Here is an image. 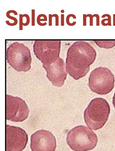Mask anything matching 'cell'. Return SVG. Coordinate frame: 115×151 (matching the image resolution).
Returning <instances> with one entry per match:
<instances>
[{"instance_id": "cell-9", "label": "cell", "mask_w": 115, "mask_h": 151, "mask_svg": "<svg viewBox=\"0 0 115 151\" xmlns=\"http://www.w3.org/2000/svg\"><path fill=\"white\" fill-rule=\"evenodd\" d=\"M30 147L32 151H55L56 139L50 131L38 130L31 136Z\"/></svg>"}, {"instance_id": "cell-3", "label": "cell", "mask_w": 115, "mask_h": 151, "mask_svg": "<svg viewBox=\"0 0 115 151\" xmlns=\"http://www.w3.org/2000/svg\"><path fill=\"white\" fill-rule=\"evenodd\" d=\"M98 139L96 134L87 127L79 125L72 129L67 134V142L74 151L92 150L97 145Z\"/></svg>"}, {"instance_id": "cell-8", "label": "cell", "mask_w": 115, "mask_h": 151, "mask_svg": "<svg viewBox=\"0 0 115 151\" xmlns=\"http://www.w3.org/2000/svg\"><path fill=\"white\" fill-rule=\"evenodd\" d=\"M28 142V135L24 130L19 127L7 125V151H22Z\"/></svg>"}, {"instance_id": "cell-7", "label": "cell", "mask_w": 115, "mask_h": 151, "mask_svg": "<svg viewBox=\"0 0 115 151\" xmlns=\"http://www.w3.org/2000/svg\"><path fill=\"white\" fill-rule=\"evenodd\" d=\"M29 113L27 105L23 99L6 95L7 119L13 122H22L28 118Z\"/></svg>"}, {"instance_id": "cell-1", "label": "cell", "mask_w": 115, "mask_h": 151, "mask_svg": "<svg viewBox=\"0 0 115 151\" xmlns=\"http://www.w3.org/2000/svg\"><path fill=\"white\" fill-rule=\"evenodd\" d=\"M96 55L95 49L87 42H74L67 50L66 60L67 73L76 80L85 77Z\"/></svg>"}, {"instance_id": "cell-2", "label": "cell", "mask_w": 115, "mask_h": 151, "mask_svg": "<svg viewBox=\"0 0 115 151\" xmlns=\"http://www.w3.org/2000/svg\"><path fill=\"white\" fill-rule=\"evenodd\" d=\"M110 113L108 102L103 98L92 100L84 113V119L89 128L94 130L102 128L107 121Z\"/></svg>"}, {"instance_id": "cell-12", "label": "cell", "mask_w": 115, "mask_h": 151, "mask_svg": "<svg viewBox=\"0 0 115 151\" xmlns=\"http://www.w3.org/2000/svg\"><path fill=\"white\" fill-rule=\"evenodd\" d=\"M13 13L14 14V15H18V13L16 11H14V10H10L8 11L6 13V16L7 17L10 19L13 20L14 21V23H11L9 21H6L7 24L9 26H14L16 25L18 23V20L16 18L14 17H12L10 16V14Z\"/></svg>"}, {"instance_id": "cell-16", "label": "cell", "mask_w": 115, "mask_h": 151, "mask_svg": "<svg viewBox=\"0 0 115 151\" xmlns=\"http://www.w3.org/2000/svg\"><path fill=\"white\" fill-rule=\"evenodd\" d=\"M23 15L22 14H20L19 15V19H20V23H19V28L20 30H23V24L25 23H23Z\"/></svg>"}, {"instance_id": "cell-18", "label": "cell", "mask_w": 115, "mask_h": 151, "mask_svg": "<svg viewBox=\"0 0 115 151\" xmlns=\"http://www.w3.org/2000/svg\"><path fill=\"white\" fill-rule=\"evenodd\" d=\"M52 17H55L56 18V26H59V17L58 15L57 14H54L52 15Z\"/></svg>"}, {"instance_id": "cell-20", "label": "cell", "mask_w": 115, "mask_h": 151, "mask_svg": "<svg viewBox=\"0 0 115 151\" xmlns=\"http://www.w3.org/2000/svg\"><path fill=\"white\" fill-rule=\"evenodd\" d=\"M61 26H64V14H61Z\"/></svg>"}, {"instance_id": "cell-10", "label": "cell", "mask_w": 115, "mask_h": 151, "mask_svg": "<svg viewBox=\"0 0 115 151\" xmlns=\"http://www.w3.org/2000/svg\"><path fill=\"white\" fill-rule=\"evenodd\" d=\"M47 72V77L54 86L61 87L67 79V73L64 60L60 58L53 63L43 64Z\"/></svg>"}, {"instance_id": "cell-19", "label": "cell", "mask_w": 115, "mask_h": 151, "mask_svg": "<svg viewBox=\"0 0 115 151\" xmlns=\"http://www.w3.org/2000/svg\"><path fill=\"white\" fill-rule=\"evenodd\" d=\"M52 15L49 14V26H52Z\"/></svg>"}, {"instance_id": "cell-15", "label": "cell", "mask_w": 115, "mask_h": 151, "mask_svg": "<svg viewBox=\"0 0 115 151\" xmlns=\"http://www.w3.org/2000/svg\"><path fill=\"white\" fill-rule=\"evenodd\" d=\"M108 18L102 20L101 21V24L103 26H111V17L110 15L106 14Z\"/></svg>"}, {"instance_id": "cell-17", "label": "cell", "mask_w": 115, "mask_h": 151, "mask_svg": "<svg viewBox=\"0 0 115 151\" xmlns=\"http://www.w3.org/2000/svg\"><path fill=\"white\" fill-rule=\"evenodd\" d=\"M35 9L32 10V26H35Z\"/></svg>"}, {"instance_id": "cell-21", "label": "cell", "mask_w": 115, "mask_h": 151, "mask_svg": "<svg viewBox=\"0 0 115 151\" xmlns=\"http://www.w3.org/2000/svg\"><path fill=\"white\" fill-rule=\"evenodd\" d=\"M87 15L85 14H83V25L84 26H86L87 25Z\"/></svg>"}, {"instance_id": "cell-11", "label": "cell", "mask_w": 115, "mask_h": 151, "mask_svg": "<svg viewBox=\"0 0 115 151\" xmlns=\"http://www.w3.org/2000/svg\"><path fill=\"white\" fill-rule=\"evenodd\" d=\"M94 42L101 48L109 49L115 46V40H95Z\"/></svg>"}, {"instance_id": "cell-6", "label": "cell", "mask_w": 115, "mask_h": 151, "mask_svg": "<svg viewBox=\"0 0 115 151\" xmlns=\"http://www.w3.org/2000/svg\"><path fill=\"white\" fill-rule=\"evenodd\" d=\"M61 45L60 40H36L33 45L34 53L43 64L53 63L60 58Z\"/></svg>"}, {"instance_id": "cell-5", "label": "cell", "mask_w": 115, "mask_h": 151, "mask_svg": "<svg viewBox=\"0 0 115 151\" xmlns=\"http://www.w3.org/2000/svg\"><path fill=\"white\" fill-rule=\"evenodd\" d=\"M114 75L106 67H99L91 72L88 86L91 90L98 94L106 95L111 92L114 86Z\"/></svg>"}, {"instance_id": "cell-24", "label": "cell", "mask_w": 115, "mask_h": 151, "mask_svg": "<svg viewBox=\"0 0 115 151\" xmlns=\"http://www.w3.org/2000/svg\"><path fill=\"white\" fill-rule=\"evenodd\" d=\"M61 12L62 13H64V10H61Z\"/></svg>"}, {"instance_id": "cell-14", "label": "cell", "mask_w": 115, "mask_h": 151, "mask_svg": "<svg viewBox=\"0 0 115 151\" xmlns=\"http://www.w3.org/2000/svg\"><path fill=\"white\" fill-rule=\"evenodd\" d=\"M47 18L45 14L43 18H42L41 14L38 15L37 18V22L38 24L41 26H45L47 24L46 23H43L41 22V21H47Z\"/></svg>"}, {"instance_id": "cell-23", "label": "cell", "mask_w": 115, "mask_h": 151, "mask_svg": "<svg viewBox=\"0 0 115 151\" xmlns=\"http://www.w3.org/2000/svg\"><path fill=\"white\" fill-rule=\"evenodd\" d=\"M113 25L115 26V14H113Z\"/></svg>"}, {"instance_id": "cell-4", "label": "cell", "mask_w": 115, "mask_h": 151, "mask_svg": "<svg viewBox=\"0 0 115 151\" xmlns=\"http://www.w3.org/2000/svg\"><path fill=\"white\" fill-rule=\"evenodd\" d=\"M8 63L18 72H28L31 68L32 58L29 49L23 43L15 42L7 51Z\"/></svg>"}, {"instance_id": "cell-13", "label": "cell", "mask_w": 115, "mask_h": 151, "mask_svg": "<svg viewBox=\"0 0 115 151\" xmlns=\"http://www.w3.org/2000/svg\"><path fill=\"white\" fill-rule=\"evenodd\" d=\"M96 17V25L97 26H99L100 25V20H99V16L97 14H94L92 15L91 14H88L87 15V17H89L90 18V26H93V18L94 17Z\"/></svg>"}, {"instance_id": "cell-22", "label": "cell", "mask_w": 115, "mask_h": 151, "mask_svg": "<svg viewBox=\"0 0 115 151\" xmlns=\"http://www.w3.org/2000/svg\"><path fill=\"white\" fill-rule=\"evenodd\" d=\"M113 106H114L115 109V92L114 93V96H113Z\"/></svg>"}]
</instances>
